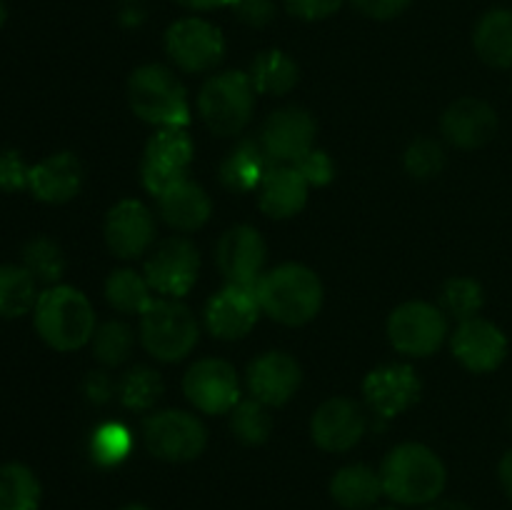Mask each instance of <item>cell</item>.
<instances>
[{
    "label": "cell",
    "mask_w": 512,
    "mask_h": 510,
    "mask_svg": "<svg viewBox=\"0 0 512 510\" xmlns=\"http://www.w3.org/2000/svg\"><path fill=\"white\" fill-rule=\"evenodd\" d=\"M368 420L363 408L350 398H330L315 410L310 435L325 453H345L363 440Z\"/></svg>",
    "instance_id": "d6986e66"
},
{
    "label": "cell",
    "mask_w": 512,
    "mask_h": 510,
    "mask_svg": "<svg viewBox=\"0 0 512 510\" xmlns=\"http://www.w3.org/2000/svg\"><path fill=\"white\" fill-rule=\"evenodd\" d=\"M445 168V150L438 140L418 138L405 150V170L418 180H430Z\"/></svg>",
    "instance_id": "74e56055"
},
{
    "label": "cell",
    "mask_w": 512,
    "mask_h": 510,
    "mask_svg": "<svg viewBox=\"0 0 512 510\" xmlns=\"http://www.w3.org/2000/svg\"><path fill=\"white\" fill-rule=\"evenodd\" d=\"M38 280L25 265H0V318H23L38 303Z\"/></svg>",
    "instance_id": "f1b7e54d"
},
{
    "label": "cell",
    "mask_w": 512,
    "mask_h": 510,
    "mask_svg": "<svg viewBox=\"0 0 512 510\" xmlns=\"http://www.w3.org/2000/svg\"><path fill=\"white\" fill-rule=\"evenodd\" d=\"M40 340L60 353H73L93 340L98 320L83 290L73 285H50L40 293L33 310Z\"/></svg>",
    "instance_id": "3957f363"
},
{
    "label": "cell",
    "mask_w": 512,
    "mask_h": 510,
    "mask_svg": "<svg viewBox=\"0 0 512 510\" xmlns=\"http://www.w3.org/2000/svg\"><path fill=\"white\" fill-rule=\"evenodd\" d=\"M128 100L133 113L155 128H185L190 123L188 90L165 65L150 63L133 70Z\"/></svg>",
    "instance_id": "277c9868"
},
{
    "label": "cell",
    "mask_w": 512,
    "mask_h": 510,
    "mask_svg": "<svg viewBox=\"0 0 512 510\" xmlns=\"http://www.w3.org/2000/svg\"><path fill=\"white\" fill-rule=\"evenodd\" d=\"M388 338L400 355L428 358L448 338V315L440 305L410 300L390 313Z\"/></svg>",
    "instance_id": "ba28073f"
},
{
    "label": "cell",
    "mask_w": 512,
    "mask_h": 510,
    "mask_svg": "<svg viewBox=\"0 0 512 510\" xmlns=\"http://www.w3.org/2000/svg\"><path fill=\"white\" fill-rule=\"evenodd\" d=\"M330 495L345 510H368L383 493V480L370 465L353 463L340 468L330 480Z\"/></svg>",
    "instance_id": "484cf974"
},
{
    "label": "cell",
    "mask_w": 512,
    "mask_h": 510,
    "mask_svg": "<svg viewBox=\"0 0 512 510\" xmlns=\"http://www.w3.org/2000/svg\"><path fill=\"white\" fill-rule=\"evenodd\" d=\"M178 3L190 10H213L223 8V5H233V0H178Z\"/></svg>",
    "instance_id": "bcb514c9"
},
{
    "label": "cell",
    "mask_w": 512,
    "mask_h": 510,
    "mask_svg": "<svg viewBox=\"0 0 512 510\" xmlns=\"http://www.w3.org/2000/svg\"><path fill=\"white\" fill-rule=\"evenodd\" d=\"M450 348L470 373H493L508 355V338L490 320L470 318L460 320L455 333L450 335Z\"/></svg>",
    "instance_id": "ac0fdd59"
},
{
    "label": "cell",
    "mask_w": 512,
    "mask_h": 510,
    "mask_svg": "<svg viewBox=\"0 0 512 510\" xmlns=\"http://www.w3.org/2000/svg\"><path fill=\"white\" fill-rule=\"evenodd\" d=\"M133 450V435L123 423H103L90 438V455L100 468L120 465Z\"/></svg>",
    "instance_id": "8d00e7d4"
},
{
    "label": "cell",
    "mask_w": 512,
    "mask_h": 510,
    "mask_svg": "<svg viewBox=\"0 0 512 510\" xmlns=\"http://www.w3.org/2000/svg\"><path fill=\"white\" fill-rule=\"evenodd\" d=\"M268 245L253 225H233L225 230L215 248V263L233 285H255L265 270Z\"/></svg>",
    "instance_id": "9a60e30c"
},
{
    "label": "cell",
    "mask_w": 512,
    "mask_h": 510,
    "mask_svg": "<svg viewBox=\"0 0 512 510\" xmlns=\"http://www.w3.org/2000/svg\"><path fill=\"white\" fill-rule=\"evenodd\" d=\"M260 313L253 285L228 283L205 305V328L218 340H240L255 328Z\"/></svg>",
    "instance_id": "e0dca14e"
},
{
    "label": "cell",
    "mask_w": 512,
    "mask_h": 510,
    "mask_svg": "<svg viewBox=\"0 0 512 510\" xmlns=\"http://www.w3.org/2000/svg\"><path fill=\"white\" fill-rule=\"evenodd\" d=\"M473 45L483 63L493 68H512V10H488L475 25Z\"/></svg>",
    "instance_id": "4316f807"
},
{
    "label": "cell",
    "mask_w": 512,
    "mask_h": 510,
    "mask_svg": "<svg viewBox=\"0 0 512 510\" xmlns=\"http://www.w3.org/2000/svg\"><path fill=\"white\" fill-rule=\"evenodd\" d=\"M5 20H8V5H5V0H0V28L5 25Z\"/></svg>",
    "instance_id": "c3c4849f"
},
{
    "label": "cell",
    "mask_w": 512,
    "mask_h": 510,
    "mask_svg": "<svg viewBox=\"0 0 512 510\" xmlns=\"http://www.w3.org/2000/svg\"><path fill=\"white\" fill-rule=\"evenodd\" d=\"M193 163V140L185 128H158L145 145L140 160V180L145 190L158 198L175 183L188 178Z\"/></svg>",
    "instance_id": "9c48e42d"
},
{
    "label": "cell",
    "mask_w": 512,
    "mask_h": 510,
    "mask_svg": "<svg viewBox=\"0 0 512 510\" xmlns=\"http://www.w3.org/2000/svg\"><path fill=\"white\" fill-rule=\"evenodd\" d=\"M498 478H500V485H503V490L508 493V498L512 500V450H508V453L503 455V460H500Z\"/></svg>",
    "instance_id": "f6af8a7d"
},
{
    "label": "cell",
    "mask_w": 512,
    "mask_h": 510,
    "mask_svg": "<svg viewBox=\"0 0 512 510\" xmlns=\"http://www.w3.org/2000/svg\"><path fill=\"white\" fill-rule=\"evenodd\" d=\"M165 53L185 73H205L225 58V38L208 20L183 18L165 30Z\"/></svg>",
    "instance_id": "8fae6325"
},
{
    "label": "cell",
    "mask_w": 512,
    "mask_h": 510,
    "mask_svg": "<svg viewBox=\"0 0 512 510\" xmlns=\"http://www.w3.org/2000/svg\"><path fill=\"white\" fill-rule=\"evenodd\" d=\"M90 345L98 363H103L105 368H115V365H123L133 353L135 333L123 320H105L95 328Z\"/></svg>",
    "instance_id": "d6a6232c"
},
{
    "label": "cell",
    "mask_w": 512,
    "mask_h": 510,
    "mask_svg": "<svg viewBox=\"0 0 512 510\" xmlns=\"http://www.w3.org/2000/svg\"><path fill=\"white\" fill-rule=\"evenodd\" d=\"M260 310L280 325H305L323 308V283L300 263H283L268 270L253 285Z\"/></svg>",
    "instance_id": "6da1fadb"
},
{
    "label": "cell",
    "mask_w": 512,
    "mask_h": 510,
    "mask_svg": "<svg viewBox=\"0 0 512 510\" xmlns=\"http://www.w3.org/2000/svg\"><path fill=\"white\" fill-rule=\"evenodd\" d=\"M198 338V320L180 298H153L140 315V343L160 363L188 358Z\"/></svg>",
    "instance_id": "5b68a950"
},
{
    "label": "cell",
    "mask_w": 512,
    "mask_h": 510,
    "mask_svg": "<svg viewBox=\"0 0 512 510\" xmlns=\"http://www.w3.org/2000/svg\"><path fill=\"white\" fill-rule=\"evenodd\" d=\"M23 265L30 270L35 280L45 288L58 285L60 278L65 275V255L55 240L38 235V238L28 240L23 248Z\"/></svg>",
    "instance_id": "836d02e7"
},
{
    "label": "cell",
    "mask_w": 512,
    "mask_h": 510,
    "mask_svg": "<svg viewBox=\"0 0 512 510\" xmlns=\"http://www.w3.org/2000/svg\"><path fill=\"white\" fill-rule=\"evenodd\" d=\"M158 213L178 233H193L208 223L213 203L205 188L185 178L158 195Z\"/></svg>",
    "instance_id": "cb8c5ba5"
},
{
    "label": "cell",
    "mask_w": 512,
    "mask_h": 510,
    "mask_svg": "<svg viewBox=\"0 0 512 510\" xmlns=\"http://www.w3.org/2000/svg\"><path fill=\"white\" fill-rule=\"evenodd\" d=\"M113 380L108 378V373L98 370V373H88L83 380V393L90 403L95 405H103L113 398Z\"/></svg>",
    "instance_id": "ee69618b"
},
{
    "label": "cell",
    "mask_w": 512,
    "mask_h": 510,
    "mask_svg": "<svg viewBox=\"0 0 512 510\" xmlns=\"http://www.w3.org/2000/svg\"><path fill=\"white\" fill-rule=\"evenodd\" d=\"M150 293H153V288L138 270L118 268L105 280V298L113 305V310L123 315H143L145 308L153 303Z\"/></svg>",
    "instance_id": "f546056e"
},
{
    "label": "cell",
    "mask_w": 512,
    "mask_h": 510,
    "mask_svg": "<svg viewBox=\"0 0 512 510\" xmlns=\"http://www.w3.org/2000/svg\"><path fill=\"white\" fill-rule=\"evenodd\" d=\"M440 130L455 148L475 150L498 133V113L480 98H460L443 113Z\"/></svg>",
    "instance_id": "7402d4cb"
},
{
    "label": "cell",
    "mask_w": 512,
    "mask_h": 510,
    "mask_svg": "<svg viewBox=\"0 0 512 510\" xmlns=\"http://www.w3.org/2000/svg\"><path fill=\"white\" fill-rule=\"evenodd\" d=\"M40 480L28 465H0V510H38Z\"/></svg>",
    "instance_id": "4dcf8cb0"
},
{
    "label": "cell",
    "mask_w": 512,
    "mask_h": 510,
    "mask_svg": "<svg viewBox=\"0 0 512 510\" xmlns=\"http://www.w3.org/2000/svg\"><path fill=\"white\" fill-rule=\"evenodd\" d=\"M255 88L248 73L225 70L210 75L198 95V110L208 130L220 138H233L245 130L253 118Z\"/></svg>",
    "instance_id": "8992f818"
},
{
    "label": "cell",
    "mask_w": 512,
    "mask_h": 510,
    "mask_svg": "<svg viewBox=\"0 0 512 510\" xmlns=\"http://www.w3.org/2000/svg\"><path fill=\"white\" fill-rule=\"evenodd\" d=\"M425 510H470L465 503H458V500H435Z\"/></svg>",
    "instance_id": "7dc6e473"
},
{
    "label": "cell",
    "mask_w": 512,
    "mask_h": 510,
    "mask_svg": "<svg viewBox=\"0 0 512 510\" xmlns=\"http://www.w3.org/2000/svg\"><path fill=\"white\" fill-rule=\"evenodd\" d=\"M268 153L263 150L260 140L243 138L220 163V183L233 193H248L260 185L268 173Z\"/></svg>",
    "instance_id": "d4e9b609"
},
{
    "label": "cell",
    "mask_w": 512,
    "mask_h": 510,
    "mask_svg": "<svg viewBox=\"0 0 512 510\" xmlns=\"http://www.w3.org/2000/svg\"><path fill=\"white\" fill-rule=\"evenodd\" d=\"M250 80L255 93L263 95H288L298 85V63L283 50H263L250 65Z\"/></svg>",
    "instance_id": "83f0119b"
},
{
    "label": "cell",
    "mask_w": 512,
    "mask_h": 510,
    "mask_svg": "<svg viewBox=\"0 0 512 510\" xmlns=\"http://www.w3.org/2000/svg\"><path fill=\"white\" fill-rule=\"evenodd\" d=\"M410 3H413V0H353V5L360 10V13L375 20L398 18L400 13L408 10Z\"/></svg>",
    "instance_id": "7bdbcfd3"
},
{
    "label": "cell",
    "mask_w": 512,
    "mask_h": 510,
    "mask_svg": "<svg viewBox=\"0 0 512 510\" xmlns=\"http://www.w3.org/2000/svg\"><path fill=\"white\" fill-rule=\"evenodd\" d=\"M118 398L128 410L143 413L163 398V378L148 365L130 368L118 383Z\"/></svg>",
    "instance_id": "1f68e13d"
},
{
    "label": "cell",
    "mask_w": 512,
    "mask_h": 510,
    "mask_svg": "<svg viewBox=\"0 0 512 510\" xmlns=\"http://www.w3.org/2000/svg\"><path fill=\"white\" fill-rule=\"evenodd\" d=\"M245 378H248V390L255 400L268 408H280L300 388L303 370L293 355L283 353V350H270L248 365Z\"/></svg>",
    "instance_id": "ffe728a7"
},
{
    "label": "cell",
    "mask_w": 512,
    "mask_h": 510,
    "mask_svg": "<svg viewBox=\"0 0 512 510\" xmlns=\"http://www.w3.org/2000/svg\"><path fill=\"white\" fill-rule=\"evenodd\" d=\"M30 165L25 163L23 155L13 148L0 150V190L5 193H18L28 188Z\"/></svg>",
    "instance_id": "f35d334b"
},
{
    "label": "cell",
    "mask_w": 512,
    "mask_h": 510,
    "mask_svg": "<svg viewBox=\"0 0 512 510\" xmlns=\"http://www.w3.org/2000/svg\"><path fill=\"white\" fill-rule=\"evenodd\" d=\"M343 0H285V8L303 20H323L338 13Z\"/></svg>",
    "instance_id": "b9f144b4"
},
{
    "label": "cell",
    "mask_w": 512,
    "mask_h": 510,
    "mask_svg": "<svg viewBox=\"0 0 512 510\" xmlns=\"http://www.w3.org/2000/svg\"><path fill=\"white\" fill-rule=\"evenodd\" d=\"M375 510H395V508H375Z\"/></svg>",
    "instance_id": "f907efd6"
},
{
    "label": "cell",
    "mask_w": 512,
    "mask_h": 510,
    "mask_svg": "<svg viewBox=\"0 0 512 510\" xmlns=\"http://www.w3.org/2000/svg\"><path fill=\"white\" fill-rule=\"evenodd\" d=\"M308 180L295 165H273L258 185V205L268 218L288 220L308 203Z\"/></svg>",
    "instance_id": "603a6c76"
},
{
    "label": "cell",
    "mask_w": 512,
    "mask_h": 510,
    "mask_svg": "<svg viewBox=\"0 0 512 510\" xmlns=\"http://www.w3.org/2000/svg\"><path fill=\"white\" fill-rule=\"evenodd\" d=\"M483 303V285L473 278H465V275L445 280L443 290H440V308L445 315H453L455 320L478 318Z\"/></svg>",
    "instance_id": "e575fe53"
},
{
    "label": "cell",
    "mask_w": 512,
    "mask_h": 510,
    "mask_svg": "<svg viewBox=\"0 0 512 510\" xmlns=\"http://www.w3.org/2000/svg\"><path fill=\"white\" fill-rule=\"evenodd\" d=\"M120 510H150V508H145V505L133 503V505H125V508H120Z\"/></svg>",
    "instance_id": "681fc988"
},
{
    "label": "cell",
    "mask_w": 512,
    "mask_h": 510,
    "mask_svg": "<svg viewBox=\"0 0 512 510\" xmlns=\"http://www.w3.org/2000/svg\"><path fill=\"white\" fill-rule=\"evenodd\" d=\"M143 443L158 460L188 463L205 450L208 430L188 410H158L145 418Z\"/></svg>",
    "instance_id": "52a82bcc"
},
{
    "label": "cell",
    "mask_w": 512,
    "mask_h": 510,
    "mask_svg": "<svg viewBox=\"0 0 512 510\" xmlns=\"http://www.w3.org/2000/svg\"><path fill=\"white\" fill-rule=\"evenodd\" d=\"M183 393L193 408L205 415L230 413L240 403L238 373L220 358H203L188 368Z\"/></svg>",
    "instance_id": "7c38bea8"
},
{
    "label": "cell",
    "mask_w": 512,
    "mask_h": 510,
    "mask_svg": "<svg viewBox=\"0 0 512 510\" xmlns=\"http://www.w3.org/2000/svg\"><path fill=\"white\" fill-rule=\"evenodd\" d=\"M103 235L110 253L123 260H135L153 248L155 218L148 205L135 198H125L105 215Z\"/></svg>",
    "instance_id": "5bb4252c"
},
{
    "label": "cell",
    "mask_w": 512,
    "mask_h": 510,
    "mask_svg": "<svg viewBox=\"0 0 512 510\" xmlns=\"http://www.w3.org/2000/svg\"><path fill=\"white\" fill-rule=\"evenodd\" d=\"M233 10L245 25L263 28V25L273 20L275 3L273 0H233Z\"/></svg>",
    "instance_id": "60d3db41"
},
{
    "label": "cell",
    "mask_w": 512,
    "mask_h": 510,
    "mask_svg": "<svg viewBox=\"0 0 512 510\" xmlns=\"http://www.w3.org/2000/svg\"><path fill=\"white\" fill-rule=\"evenodd\" d=\"M365 403L378 418H395L420 398V378L408 363H390L370 370L363 380Z\"/></svg>",
    "instance_id": "2e32d148"
},
{
    "label": "cell",
    "mask_w": 512,
    "mask_h": 510,
    "mask_svg": "<svg viewBox=\"0 0 512 510\" xmlns=\"http://www.w3.org/2000/svg\"><path fill=\"white\" fill-rule=\"evenodd\" d=\"M295 168L300 170V175H303L305 180H308V185H328L330 180H333L335 175V165L333 160H330V155L325 153V150H310V153H305L303 158L295 163Z\"/></svg>",
    "instance_id": "ab89813d"
},
{
    "label": "cell",
    "mask_w": 512,
    "mask_h": 510,
    "mask_svg": "<svg viewBox=\"0 0 512 510\" xmlns=\"http://www.w3.org/2000/svg\"><path fill=\"white\" fill-rule=\"evenodd\" d=\"M230 428H233L235 438L243 440V443L263 445L273 433V418H270L268 405L255 398L240 400L230 410Z\"/></svg>",
    "instance_id": "d590c367"
},
{
    "label": "cell",
    "mask_w": 512,
    "mask_h": 510,
    "mask_svg": "<svg viewBox=\"0 0 512 510\" xmlns=\"http://www.w3.org/2000/svg\"><path fill=\"white\" fill-rule=\"evenodd\" d=\"M200 270V253L188 238L173 235L150 250L145 260V280L163 298H183L193 290Z\"/></svg>",
    "instance_id": "30bf717a"
},
{
    "label": "cell",
    "mask_w": 512,
    "mask_h": 510,
    "mask_svg": "<svg viewBox=\"0 0 512 510\" xmlns=\"http://www.w3.org/2000/svg\"><path fill=\"white\" fill-rule=\"evenodd\" d=\"M383 493L398 505H430L448 483V470L438 453L423 443H403L390 450L380 468Z\"/></svg>",
    "instance_id": "7a4b0ae2"
},
{
    "label": "cell",
    "mask_w": 512,
    "mask_h": 510,
    "mask_svg": "<svg viewBox=\"0 0 512 510\" xmlns=\"http://www.w3.org/2000/svg\"><path fill=\"white\" fill-rule=\"evenodd\" d=\"M260 145L270 160L283 165H295L305 153L313 150L315 120L298 105H288L265 118L258 135Z\"/></svg>",
    "instance_id": "4fadbf2b"
},
{
    "label": "cell",
    "mask_w": 512,
    "mask_h": 510,
    "mask_svg": "<svg viewBox=\"0 0 512 510\" xmlns=\"http://www.w3.org/2000/svg\"><path fill=\"white\" fill-rule=\"evenodd\" d=\"M83 180L85 170L78 155L60 150V153H53L40 160V163L30 165L28 190L40 203L63 205L80 193Z\"/></svg>",
    "instance_id": "44dd1931"
}]
</instances>
